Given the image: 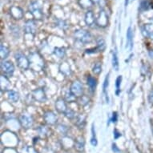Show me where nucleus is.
<instances>
[{
  "instance_id": "12",
  "label": "nucleus",
  "mask_w": 153,
  "mask_h": 153,
  "mask_svg": "<svg viewBox=\"0 0 153 153\" xmlns=\"http://www.w3.org/2000/svg\"><path fill=\"white\" fill-rule=\"evenodd\" d=\"M107 23H108V17L104 11H101L100 14V17L97 19V24L100 27H105L107 26Z\"/></svg>"
},
{
  "instance_id": "25",
  "label": "nucleus",
  "mask_w": 153,
  "mask_h": 153,
  "mask_svg": "<svg viewBox=\"0 0 153 153\" xmlns=\"http://www.w3.org/2000/svg\"><path fill=\"white\" fill-rule=\"evenodd\" d=\"M64 115H65V116L68 119V120H73V119L75 118V113L72 109L68 108V110H67V111H66Z\"/></svg>"
},
{
  "instance_id": "29",
  "label": "nucleus",
  "mask_w": 153,
  "mask_h": 153,
  "mask_svg": "<svg viewBox=\"0 0 153 153\" xmlns=\"http://www.w3.org/2000/svg\"><path fill=\"white\" fill-rule=\"evenodd\" d=\"M23 153H37L36 152V151L33 148H31V147H26L25 148H23V152H22Z\"/></svg>"
},
{
  "instance_id": "4",
  "label": "nucleus",
  "mask_w": 153,
  "mask_h": 153,
  "mask_svg": "<svg viewBox=\"0 0 153 153\" xmlns=\"http://www.w3.org/2000/svg\"><path fill=\"white\" fill-rule=\"evenodd\" d=\"M70 91H71L73 95L76 96L77 98L80 97L82 95H83V87L82 85V83L78 80L74 81L71 85Z\"/></svg>"
},
{
  "instance_id": "1",
  "label": "nucleus",
  "mask_w": 153,
  "mask_h": 153,
  "mask_svg": "<svg viewBox=\"0 0 153 153\" xmlns=\"http://www.w3.org/2000/svg\"><path fill=\"white\" fill-rule=\"evenodd\" d=\"M15 57L19 68H21L22 70H27L30 67V61L27 59V57L23 55V53H16Z\"/></svg>"
},
{
  "instance_id": "6",
  "label": "nucleus",
  "mask_w": 153,
  "mask_h": 153,
  "mask_svg": "<svg viewBox=\"0 0 153 153\" xmlns=\"http://www.w3.org/2000/svg\"><path fill=\"white\" fill-rule=\"evenodd\" d=\"M43 119L45 123L48 125H54L57 122V116L55 115V113L52 111H48L47 112H45L44 116H43Z\"/></svg>"
},
{
  "instance_id": "26",
  "label": "nucleus",
  "mask_w": 153,
  "mask_h": 153,
  "mask_svg": "<svg viewBox=\"0 0 153 153\" xmlns=\"http://www.w3.org/2000/svg\"><path fill=\"white\" fill-rule=\"evenodd\" d=\"M39 135L42 136H47L49 133V129H48L47 127H44V126H42L40 128H39Z\"/></svg>"
},
{
  "instance_id": "36",
  "label": "nucleus",
  "mask_w": 153,
  "mask_h": 153,
  "mask_svg": "<svg viewBox=\"0 0 153 153\" xmlns=\"http://www.w3.org/2000/svg\"><path fill=\"white\" fill-rule=\"evenodd\" d=\"M148 55H149V57H150L152 59H153V50H151L148 51Z\"/></svg>"
},
{
  "instance_id": "37",
  "label": "nucleus",
  "mask_w": 153,
  "mask_h": 153,
  "mask_svg": "<svg viewBox=\"0 0 153 153\" xmlns=\"http://www.w3.org/2000/svg\"><path fill=\"white\" fill-rule=\"evenodd\" d=\"M128 4V0H126V1H125V7H127Z\"/></svg>"
},
{
  "instance_id": "38",
  "label": "nucleus",
  "mask_w": 153,
  "mask_h": 153,
  "mask_svg": "<svg viewBox=\"0 0 153 153\" xmlns=\"http://www.w3.org/2000/svg\"><path fill=\"white\" fill-rule=\"evenodd\" d=\"M152 132H153V130H152Z\"/></svg>"
},
{
  "instance_id": "10",
  "label": "nucleus",
  "mask_w": 153,
  "mask_h": 153,
  "mask_svg": "<svg viewBox=\"0 0 153 153\" xmlns=\"http://www.w3.org/2000/svg\"><path fill=\"white\" fill-rule=\"evenodd\" d=\"M10 81L8 80L6 75H1L0 77V88L2 91H7L10 88Z\"/></svg>"
},
{
  "instance_id": "35",
  "label": "nucleus",
  "mask_w": 153,
  "mask_h": 153,
  "mask_svg": "<svg viewBox=\"0 0 153 153\" xmlns=\"http://www.w3.org/2000/svg\"><path fill=\"white\" fill-rule=\"evenodd\" d=\"M114 136H115V138L118 139L120 136H121V133L119 132L117 130L114 131Z\"/></svg>"
},
{
  "instance_id": "34",
  "label": "nucleus",
  "mask_w": 153,
  "mask_h": 153,
  "mask_svg": "<svg viewBox=\"0 0 153 153\" xmlns=\"http://www.w3.org/2000/svg\"><path fill=\"white\" fill-rule=\"evenodd\" d=\"M112 150L114 151V152H116V153L120 152V149H119L118 147L116 146V143H113L112 144Z\"/></svg>"
},
{
  "instance_id": "30",
  "label": "nucleus",
  "mask_w": 153,
  "mask_h": 153,
  "mask_svg": "<svg viewBox=\"0 0 153 153\" xmlns=\"http://www.w3.org/2000/svg\"><path fill=\"white\" fill-rule=\"evenodd\" d=\"M148 101H149V103L151 104H152L153 105V90L151 91V92L149 93V95H148Z\"/></svg>"
},
{
  "instance_id": "17",
  "label": "nucleus",
  "mask_w": 153,
  "mask_h": 153,
  "mask_svg": "<svg viewBox=\"0 0 153 153\" xmlns=\"http://www.w3.org/2000/svg\"><path fill=\"white\" fill-rule=\"evenodd\" d=\"M25 30L27 33H31L34 34L35 31V24L33 21H28L27 23H26Z\"/></svg>"
},
{
  "instance_id": "18",
  "label": "nucleus",
  "mask_w": 153,
  "mask_h": 153,
  "mask_svg": "<svg viewBox=\"0 0 153 153\" xmlns=\"http://www.w3.org/2000/svg\"><path fill=\"white\" fill-rule=\"evenodd\" d=\"M76 96L73 95L71 91H68L65 93V95H64V100H65L66 102L68 103H72V102H75L76 100Z\"/></svg>"
},
{
  "instance_id": "23",
  "label": "nucleus",
  "mask_w": 153,
  "mask_h": 153,
  "mask_svg": "<svg viewBox=\"0 0 153 153\" xmlns=\"http://www.w3.org/2000/svg\"><path fill=\"white\" fill-rule=\"evenodd\" d=\"M92 71L93 73L95 74V75H100L102 71V66H101V63H96L94 65L93 67V69H92Z\"/></svg>"
},
{
  "instance_id": "13",
  "label": "nucleus",
  "mask_w": 153,
  "mask_h": 153,
  "mask_svg": "<svg viewBox=\"0 0 153 153\" xmlns=\"http://www.w3.org/2000/svg\"><path fill=\"white\" fill-rule=\"evenodd\" d=\"M7 97L8 100L11 101V102H13V103H16L19 100V93L16 92L14 90L8 91Z\"/></svg>"
},
{
  "instance_id": "28",
  "label": "nucleus",
  "mask_w": 153,
  "mask_h": 153,
  "mask_svg": "<svg viewBox=\"0 0 153 153\" xmlns=\"http://www.w3.org/2000/svg\"><path fill=\"white\" fill-rule=\"evenodd\" d=\"M85 123V118L83 117V116H79L78 119H77V122H76V124L80 128H83V124Z\"/></svg>"
},
{
  "instance_id": "15",
  "label": "nucleus",
  "mask_w": 153,
  "mask_h": 153,
  "mask_svg": "<svg viewBox=\"0 0 153 153\" xmlns=\"http://www.w3.org/2000/svg\"><path fill=\"white\" fill-rule=\"evenodd\" d=\"M9 53H10V51L8 49L6 46H4L3 44H1L0 46V55H1V59H5L8 57L9 55Z\"/></svg>"
},
{
  "instance_id": "21",
  "label": "nucleus",
  "mask_w": 153,
  "mask_h": 153,
  "mask_svg": "<svg viewBox=\"0 0 153 153\" xmlns=\"http://www.w3.org/2000/svg\"><path fill=\"white\" fill-rule=\"evenodd\" d=\"M88 85L89 86L91 90L94 91L96 87V79L92 76L89 75L88 77Z\"/></svg>"
},
{
  "instance_id": "2",
  "label": "nucleus",
  "mask_w": 153,
  "mask_h": 153,
  "mask_svg": "<svg viewBox=\"0 0 153 153\" xmlns=\"http://www.w3.org/2000/svg\"><path fill=\"white\" fill-rule=\"evenodd\" d=\"M74 35H75V38L77 40H79L82 43H84V44L91 43L92 40V37H91L90 33L84 30H76Z\"/></svg>"
},
{
  "instance_id": "8",
  "label": "nucleus",
  "mask_w": 153,
  "mask_h": 153,
  "mask_svg": "<svg viewBox=\"0 0 153 153\" xmlns=\"http://www.w3.org/2000/svg\"><path fill=\"white\" fill-rule=\"evenodd\" d=\"M55 108L57 111L59 113H63L65 114V112L68 110V107H67V103L64 99L59 98L57 100L55 101Z\"/></svg>"
},
{
  "instance_id": "31",
  "label": "nucleus",
  "mask_w": 153,
  "mask_h": 153,
  "mask_svg": "<svg viewBox=\"0 0 153 153\" xmlns=\"http://www.w3.org/2000/svg\"><path fill=\"white\" fill-rule=\"evenodd\" d=\"M117 117H118V116H117V113L114 112L112 115V117H111V121L112 123H116V121H117Z\"/></svg>"
},
{
  "instance_id": "27",
  "label": "nucleus",
  "mask_w": 153,
  "mask_h": 153,
  "mask_svg": "<svg viewBox=\"0 0 153 153\" xmlns=\"http://www.w3.org/2000/svg\"><path fill=\"white\" fill-rule=\"evenodd\" d=\"M121 81H122V76L120 75L118 76V78L116 79V94L119 95V93H120V84H121Z\"/></svg>"
},
{
  "instance_id": "14",
  "label": "nucleus",
  "mask_w": 153,
  "mask_h": 153,
  "mask_svg": "<svg viewBox=\"0 0 153 153\" xmlns=\"http://www.w3.org/2000/svg\"><path fill=\"white\" fill-rule=\"evenodd\" d=\"M132 32H131V27H129L127 31V47H129L130 51H131L133 48V40H132Z\"/></svg>"
},
{
  "instance_id": "32",
  "label": "nucleus",
  "mask_w": 153,
  "mask_h": 153,
  "mask_svg": "<svg viewBox=\"0 0 153 153\" xmlns=\"http://www.w3.org/2000/svg\"><path fill=\"white\" fill-rule=\"evenodd\" d=\"M59 129L60 130V131L62 133H65L66 131H67V130H68L67 127H66V126H64V125H62V124L59 126Z\"/></svg>"
},
{
  "instance_id": "20",
  "label": "nucleus",
  "mask_w": 153,
  "mask_h": 153,
  "mask_svg": "<svg viewBox=\"0 0 153 153\" xmlns=\"http://www.w3.org/2000/svg\"><path fill=\"white\" fill-rule=\"evenodd\" d=\"M112 66L116 71L119 70V59L116 51H114L112 55Z\"/></svg>"
},
{
  "instance_id": "24",
  "label": "nucleus",
  "mask_w": 153,
  "mask_h": 153,
  "mask_svg": "<svg viewBox=\"0 0 153 153\" xmlns=\"http://www.w3.org/2000/svg\"><path fill=\"white\" fill-rule=\"evenodd\" d=\"M79 104L82 106H85L87 105L88 103H89V98H88L87 95H82V96H80V97H79Z\"/></svg>"
},
{
  "instance_id": "33",
  "label": "nucleus",
  "mask_w": 153,
  "mask_h": 153,
  "mask_svg": "<svg viewBox=\"0 0 153 153\" xmlns=\"http://www.w3.org/2000/svg\"><path fill=\"white\" fill-rule=\"evenodd\" d=\"M91 145L94 146V147L97 146L98 142H97V140H96L95 137H92V138H91Z\"/></svg>"
},
{
  "instance_id": "19",
  "label": "nucleus",
  "mask_w": 153,
  "mask_h": 153,
  "mask_svg": "<svg viewBox=\"0 0 153 153\" xmlns=\"http://www.w3.org/2000/svg\"><path fill=\"white\" fill-rule=\"evenodd\" d=\"M96 43H97V50L100 51H103L106 48V43L105 40L103 39V38H99L96 40Z\"/></svg>"
},
{
  "instance_id": "22",
  "label": "nucleus",
  "mask_w": 153,
  "mask_h": 153,
  "mask_svg": "<svg viewBox=\"0 0 153 153\" xmlns=\"http://www.w3.org/2000/svg\"><path fill=\"white\" fill-rule=\"evenodd\" d=\"M55 55L56 56H58L59 58H63L64 57V55L66 54V51H65V49L63 48H56L55 49Z\"/></svg>"
},
{
  "instance_id": "3",
  "label": "nucleus",
  "mask_w": 153,
  "mask_h": 153,
  "mask_svg": "<svg viewBox=\"0 0 153 153\" xmlns=\"http://www.w3.org/2000/svg\"><path fill=\"white\" fill-rule=\"evenodd\" d=\"M1 71L6 76H11L15 71V66L10 61H3L1 63Z\"/></svg>"
},
{
  "instance_id": "11",
  "label": "nucleus",
  "mask_w": 153,
  "mask_h": 153,
  "mask_svg": "<svg viewBox=\"0 0 153 153\" xmlns=\"http://www.w3.org/2000/svg\"><path fill=\"white\" fill-rule=\"evenodd\" d=\"M143 33L145 36L153 39V24H145L143 28Z\"/></svg>"
},
{
  "instance_id": "7",
  "label": "nucleus",
  "mask_w": 153,
  "mask_h": 153,
  "mask_svg": "<svg viewBox=\"0 0 153 153\" xmlns=\"http://www.w3.org/2000/svg\"><path fill=\"white\" fill-rule=\"evenodd\" d=\"M32 95L35 100L39 101L40 103H43V102H45L47 100L45 92L41 88H38V89H35V90L33 91Z\"/></svg>"
},
{
  "instance_id": "9",
  "label": "nucleus",
  "mask_w": 153,
  "mask_h": 153,
  "mask_svg": "<svg viewBox=\"0 0 153 153\" xmlns=\"http://www.w3.org/2000/svg\"><path fill=\"white\" fill-rule=\"evenodd\" d=\"M84 148H85V140H84V138L82 137V136H79L75 142V150L79 152H83V151H84Z\"/></svg>"
},
{
  "instance_id": "5",
  "label": "nucleus",
  "mask_w": 153,
  "mask_h": 153,
  "mask_svg": "<svg viewBox=\"0 0 153 153\" xmlns=\"http://www.w3.org/2000/svg\"><path fill=\"white\" fill-rule=\"evenodd\" d=\"M19 123L23 128L29 129L33 126L34 120L31 116H27V115H21L19 116Z\"/></svg>"
},
{
  "instance_id": "16",
  "label": "nucleus",
  "mask_w": 153,
  "mask_h": 153,
  "mask_svg": "<svg viewBox=\"0 0 153 153\" xmlns=\"http://www.w3.org/2000/svg\"><path fill=\"white\" fill-rule=\"evenodd\" d=\"M85 21L86 23H87L88 26H91L94 24V23H95V18H94V15H93L92 11H88V12L86 14Z\"/></svg>"
}]
</instances>
